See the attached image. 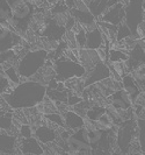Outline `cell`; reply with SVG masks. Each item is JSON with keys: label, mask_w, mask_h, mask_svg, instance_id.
<instances>
[{"label": "cell", "mask_w": 145, "mask_h": 155, "mask_svg": "<svg viewBox=\"0 0 145 155\" xmlns=\"http://www.w3.org/2000/svg\"><path fill=\"white\" fill-rule=\"evenodd\" d=\"M43 118L50 125H56L58 128H66L65 127V123L64 119L59 112H54V113H48V114H43Z\"/></svg>", "instance_id": "cell-28"}, {"label": "cell", "mask_w": 145, "mask_h": 155, "mask_svg": "<svg viewBox=\"0 0 145 155\" xmlns=\"http://www.w3.org/2000/svg\"><path fill=\"white\" fill-rule=\"evenodd\" d=\"M128 1H129V0H122V1H121V2H124V5H125V4H127V2H128Z\"/></svg>", "instance_id": "cell-40"}, {"label": "cell", "mask_w": 145, "mask_h": 155, "mask_svg": "<svg viewBox=\"0 0 145 155\" xmlns=\"http://www.w3.org/2000/svg\"><path fill=\"white\" fill-rule=\"evenodd\" d=\"M12 86L13 85L11 84V82L8 81V78L5 76L4 69H2L1 65H0V96L9 92V91L12 90Z\"/></svg>", "instance_id": "cell-31"}, {"label": "cell", "mask_w": 145, "mask_h": 155, "mask_svg": "<svg viewBox=\"0 0 145 155\" xmlns=\"http://www.w3.org/2000/svg\"><path fill=\"white\" fill-rule=\"evenodd\" d=\"M145 64V39H138L132 48L128 50V60L125 67L128 72Z\"/></svg>", "instance_id": "cell-7"}, {"label": "cell", "mask_w": 145, "mask_h": 155, "mask_svg": "<svg viewBox=\"0 0 145 155\" xmlns=\"http://www.w3.org/2000/svg\"><path fill=\"white\" fill-rule=\"evenodd\" d=\"M118 130L115 135V143L118 148V152L123 154H129L132 143L137 138V119L131 117L127 120H123L118 125Z\"/></svg>", "instance_id": "cell-4"}, {"label": "cell", "mask_w": 145, "mask_h": 155, "mask_svg": "<svg viewBox=\"0 0 145 155\" xmlns=\"http://www.w3.org/2000/svg\"><path fill=\"white\" fill-rule=\"evenodd\" d=\"M137 139L139 149L145 153V118L137 119Z\"/></svg>", "instance_id": "cell-29"}, {"label": "cell", "mask_w": 145, "mask_h": 155, "mask_svg": "<svg viewBox=\"0 0 145 155\" xmlns=\"http://www.w3.org/2000/svg\"><path fill=\"white\" fill-rule=\"evenodd\" d=\"M4 72H5V76L8 78V81L11 82L12 85H17L21 83V77L17 72V69H16V65H11V67H7L4 69Z\"/></svg>", "instance_id": "cell-27"}, {"label": "cell", "mask_w": 145, "mask_h": 155, "mask_svg": "<svg viewBox=\"0 0 145 155\" xmlns=\"http://www.w3.org/2000/svg\"><path fill=\"white\" fill-rule=\"evenodd\" d=\"M121 84H122V89L125 91V92L129 94V97L131 98V101H135L138 97L142 94V89L139 87V85L137 84V82L134 79V77L131 76V74L128 72V74H124L121 78Z\"/></svg>", "instance_id": "cell-16"}, {"label": "cell", "mask_w": 145, "mask_h": 155, "mask_svg": "<svg viewBox=\"0 0 145 155\" xmlns=\"http://www.w3.org/2000/svg\"><path fill=\"white\" fill-rule=\"evenodd\" d=\"M46 1H48V4H49V5H50V7H51V6H52V5H55V4H56L58 0H46Z\"/></svg>", "instance_id": "cell-36"}, {"label": "cell", "mask_w": 145, "mask_h": 155, "mask_svg": "<svg viewBox=\"0 0 145 155\" xmlns=\"http://www.w3.org/2000/svg\"><path fill=\"white\" fill-rule=\"evenodd\" d=\"M144 110H145V91H144Z\"/></svg>", "instance_id": "cell-41"}, {"label": "cell", "mask_w": 145, "mask_h": 155, "mask_svg": "<svg viewBox=\"0 0 145 155\" xmlns=\"http://www.w3.org/2000/svg\"><path fill=\"white\" fill-rule=\"evenodd\" d=\"M94 124L101 131H109V130H113V127H114V119L108 112H106L100 117L99 120L95 121Z\"/></svg>", "instance_id": "cell-24"}, {"label": "cell", "mask_w": 145, "mask_h": 155, "mask_svg": "<svg viewBox=\"0 0 145 155\" xmlns=\"http://www.w3.org/2000/svg\"><path fill=\"white\" fill-rule=\"evenodd\" d=\"M102 60L100 58L96 50H92L87 48H78V62L80 63L86 71L91 70Z\"/></svg>", "instance_id": "cell-15"}, {"label": "cell", "mask_w": 145, "mask_h": 155, "mask_svg": "<svg viewBox=\"0 0 145 155\" xmlns=\"http://www.w3.org/2000/svg\"><path fill=\"white\" fill-rule=\"evenodd\" d=\"M0 109H1V106H0Z\"/></svg>", "instance_id": "cell-42"}, {"label": "cell", "mask_w": 145, "mask_h": 155, "mask_svg": "<svg viewBox=\"0 0 145 155\" xmlns=\"http://www.w3.org/2000/svg\"><path fill=\"white\" fill-rule=\"evenodd\" d=\"M124 16H125V5L118 1L114 6L108 8L98 20L114 25V26H118L120 23L124 21Z\"/></svg>", "instance_id": "cell-10"}, {"label": "cell", "mask_w": 145, "mask_h": 155, "mask_svg": "<svg viewBox=\"0 0 145 155\" xmlns=\"http://www.w3.org/2000/svg\"><path fill=\"white\" fill-rule=\"evenodd\" d=\"M63 41L66 43V46L69 49H76L78 48L76 42V34L73 31H65V35L63 38Z\"/></svg>", "instance_id": "cell-32"}, {"label": "cell", "mask_w": 145, "mask_h": 155, "mask_svg": "<svg viewBox=\"0 0 145 155\" xmlns=\"http://www.w3.org/2000/svg\"><path fill=\"white\" fill-rule=\"evenodd\" d=\"M46 96V86L35 81L27 79L12 87L9 92L2 94V99L13 111L36 107Z\"/></svg>", "instance_id": "cell-1"}, {"label": "cell", "mask_w": 145, "mask_h": 155, "mask_svg": "<svg viewBox=\"0 0 145 155\" xmlns=\"http://www.w3.org/2000/svg\"><path fill=\"white\" fill-rule=\"evenodd\" d=\"M109 77H112L110 69H109L107 63L101 61L95 67H93L91 70L86 71L85 76L81 79H83L84 87L86 89V87H90L94 84H98L100 82H102L103 79H107Z\"/></svg>", "instance_id": "cell-6"}, {"label": "cell", "mask_w": 145, "mask_h": 155, "mask_svg": "<svg viewBox=\"0 0 145 155\" xmlns=\"http://www.w3.org/2000/svg\"><path fill=\"white\" fill-rule=\"evenodd\" d=\"M76 22H77L76 20H74V19H73L72 16L70 15V18L68 19L66 23H65V26H64V27H65V29H66V31H72V28L74 27Z\"/></svg>", "instance_id": "cell-35"}, {"label": "cell", "mask_w": 145, "mask_h": 155, "mask_svg": "<svg viewBox=\"0 0 145 155\" xmlns=\"http://www.w3.org/2000/svg\"><path fill=\"white\" fill-rule=\"evenodd\" d=\"M128 38H132L131 36V31H130L129 27L127 26V23L124 22H121L118 26H117V31H116V42H118V43H121L123 42L125 39H128Z\"/></svg>", "instance_id": "cell-30"}, {"label": "cell", "mask_w": 145, "mask_h": 155, "mask_svg": "<svg viewBox=\"0 0 145 155\" xmlns=\"http://www.w3.org/2000/svg\"><path fill=\"white\" fill-rule=\"evenodd\" d=\"M22 45V36L7 26H0V51L12 50Z\"/></svg>", "instance_id": "cell-9"}, {"label": "cell", "mask_w": 145, "mask_h": 155, "mask_svg": "<svg viewBox=\"0 0 145 155\" xmlns=\"http://www.w3.org/2000/svg\"><path fill=\"white\" fill-rule=\"evenodd\" d=\"M11 18H12V9L9 4L6 0H0V26H7L8 20Z\"/></svg>", "instance_id": "cell-26"}, {"label": "cell", "mask_w": 145, "mask_h": 155, "mask_svg": "<svg viewBox=\"0 0 145 155\" xmlns=\"http://www.w3.org/2000/svg\"><path fill=\"white\" fill-rule=\"evenodd\" d=\"M17 145L19 142H17L16 135H11L4 131H0V153L1 154H14Z\"/></svg>", "instance_id": "cell-18"}, {"label": "cell", "mask_w": 145, "mask_h": 155, "mask_svg": "<svg viewBox=\"0 0 145 155\" xmlns=\"http://www.w3.org/2000/svg\"><path fill=\"white\" fill-rule=\"evenodd\" d=\"M14 114L11 111H4V113L0 114V131L8 132L13 127Z\"/></svg>", "instance_id": "cell-25"}, {"label": "cell", "mask_w": 145, "mask_h": 155, "mask_svg": "<svg viewBox=\"0 0 145 155\" xmlns=\"http://www.w3.org/2000/svg\"><path fill=\"white\" fill-rule=\"evenodd\" d=\"M105 43V36L102 31H100L99 26L98 28L93 29L91 31H86V46L85 48L92 49V50H98L99 48L103 46Z\"/></svg>", "instance_id": "cell-19"}, {"label": "cell", "mask_w": 145, "mask_h": 155, "mask_svg": "<svg viewBox=\"0 0 145 155\" xmlns=\"http://www.w3.org/2000/svg\"><path fill=\"white\" fill-rule=\"evenodd\" d=\"M55 79L57 82H66L72 78H83L86 74V70L79 62L66 58L64 55L54 61Z\"/></svg>", "instance_id": "cell-3"}, {"label": "cell", "mask_w": 145, "mask_h": 155, "mask_svg": "<svg viewBox=\"0 0 145 155\" xmlns=\"http://www.w3.org/2000/svg\"><path fill=\"white\" fill-rule=\"evenodd\" d=\"M127 60H128V50H124V48H112V49H109L107 62L125 63Z\"/></svg>", "instance_id": "cell-22"}, {"label": "cell", "mask_w": 145, "mask_h": 155, "mask_svg": "<svg viewBox=\"0 0 145 155\" xmlns=\"http://www.w3.org/2000/svg\"><path fill=\"white\" fill-rule=\"evenodd\" d=\"M143 9H144V13H145V0L143 1Z\"/></svg>", "instance_id": "cell-39"}, {"label": "cell", "mask_w": 145, "mask_h": 155, "mask_svg": "<svg viewBox=\"0 0 145 155\" xmlns=\"http://www.w3.org/2000/svg\"><path fill=\"white\" fill-rule=\"evenodd\" d=\"M57 155H72V154H70L68 152H61V153H58Z\"/></svg>", "instance_id": "cell-37"}, {"label": "cell", "mask_w": 145, "mask_h": 155, "mask_svg": "<svg viewBox=\"0 0 145 155\" xmlns=\"http://www.w3.org/2000/svg\"><path fill=\"white\" fill-rule=\"evenodd\" d=\"M110 98V105L115 111L121 112V111H128L134 106V101H131L129 94L125 92L123 89H120L114 93L109 96Z\"/></svg>", "instance_id": "cell-12"}, {"label": "cell", "mask_w": 145, "mask_h": 155, "mask_svg": "<svg viewBox=\"0 0 145 155\" xmlns=\"http://www.w3.org/2000/svg\"><path fill=\"white\" fill-rule=\"evenodd\" d=\"M36 139L42 143V145H51L57 141L58 139V130H56L51 125L46 121V125H39L35 127L34 134Z\"/></svg>", "instance_id": "cell-11"}, {"label": "cell", "mask_w": 145, "mask_h": 155, "mask_svg": "<svg viewBox=\"0 0 145 155\" xmlns=\"http://www.w3.org/2000/svg\"><path fill=\"white\" fill-rule=\"evenodd\" d=\"M19 149L22 155H44L46 153L43 145L34 135L30 138L21 139L19 142Z\"/></svg>", "instance_id": "cell-13"}, {"label": "cell", "mask_w": 145, "mask_h": 155, "mask_svg": "<svg viewBox=\"0 0 145 155\" xmlns=\"http://www.w3.org/2000/svg\"><path fill=\"white\" fill-rule=\"evenodd\" d=\"M65 31H66L65 27L57 25V23L51 19V16H50L46 21V23L37 31V34L41 38L48 40V41H56V42H59V41H61L63 38H64Z\"/></svg>", "instance_id": "cell-8"}, {"label": "cell", "mask_w": 145, "mask_h": 155, "mask_svg": "<svg viewBox=\"0 0 145 155\" xmlns=\"http://www.w3.org/2000/svg\"><path fill=\"white\" fill-rule=\"evenodd\" d=\"M48 58H49V51L43 48L29 50L21 58H19L16 69L21 77V82L30 79L33 76H35L43 68Z\"/></svg>", "instance_id": "cell-2"}, {"label": "cell", "mask_w": 145, "mask_h": 155, "mask_svg": "<svg viewBox=\"0 0 145 155\" xmlns=\"http://www.w3.org/2000/svg\"><path fill=\"white\" fill-rule=\"evenodd\" d=\"M83 99H84V98L81 97V94H78V93H76V92L72 93L71 91H70L66 104H68V106H69V107L70 106H71V107H73V106H76L77 104H79Z\"/></svg>", "instance_id": "cell-34"}, {"label": "cell", "mask_w": 145, "mask_h": 155, "mask_svg": "<svg viewBox=\"0 0 145 155\" xmlns=\"http://www.w3.org/2000/svg\"><path fill=\"white\" fill-rule=\"evenodd\" d=\"M61 116H63L64 123H65V127H66L68 130H71V131L76 132L78 130L85 127V124H86L85 118L81 116H79L78 113H76V112L72 111V110H68V111L64 112Z\"/></svg>", "instance_id": "cell-17"}, {"label": "cell", "mask_w": 145, "mask_h": 155, "mask_svg": "<svg viewBox=\"0 0 145 155\" xmlns=\"http://www.w3.org/2000/svg\"><path fill=\"white\" fill-rule=\"evenodd\" d=\"M65 146V150L72 155H90L91 154V146L86 143L83 140L78 139L74 135H71L65 142H63Z\"/></svg>", "instance_id": "cell-14"}, {"label": "cell", "mask_w": 145, "mask_h": 155, "mask_svg": "<svg viewBox=\"0 0 145 155\" xmlns=\"http://www.w3.org/2000/svg\"><path fill=\"white\" fill-rule=\"evenodd\" d=\"M69 93L70 90H68L64 85V83H61V82H58L56 89H48L46 87V97L55 103H65L66 104Z\"/></svg>", "instance_id": "cell-20"}, {"label": "cell", "mask_w": 145, "mask_h": 155, "mask_svg": "<svg viewBox=\"0 0 145 155\" xmlns=\"http://www.w3.org/2000/svg\"><path fill=\"white\" fill-rule=\"evenodd\" d=\"M144 0H129L125 4V16L124 22L129 27L131 36L138 40L137 28L144 21V9H143Z\"/></svg>", "instance_id": "cell-5"}, {"label": "cell", "mask_w": 145, "mask_h": 155, "mask_svg": "<svg viewBox=\"0 0 145 155\" xmlns=\"http://www.w3.org/2000/svg\"><path fill=\"white\" fill-rule=\"evenodd\" d=\"M20 137L24 139V138H30L33 137V134H34V130H33V127H31L30 125L28 124H21L20 125Z\"/></svg>", "instance_id": "cell-33"}, {"label": "cell", "mask_w": 145, "mask_h": 155, "mask_svg": "<svg viewBox=\"0 0 145 155\" xmlns=\"http://www.w3.org/2000/svg\"><path fill=\"white\" fill-rule=\"evenodd\" d=\"M110 155H125V154H123V153H121V152H118V153H115L114 152V153H112Z\"/></svg>", "instance_id": "cell-38"}, {"label": "cell", "mask_w": 145, "mask_h": 155, "mask_svg": "<svg viewBox=\"0 0 145 155\" xmlns=\"http://www.w3.org/2000/svg\"><path fill=\"white\" fill-rule=\"evenodd\" d=\"M107 112V107L105 106H101V105H92L90 109L86 110V113H85V117L88 119V121H92V123H95L99 120V118L103 113Z\"/></svg>", "instance_id": "cell-23"}, {"label": "cell", "mask_w": 145, "mask_h": 155, "mask_svg": "<svg viewBox=\"0 0 145 155\" xmlns=\"http://www.w3.org/2000/svg\"><path fill=\"white\" fill-rule=\"evenodd\" d=\"M108 0H91L88 4V9L95 19H99L107 11Z\"/></svg>", "instance_id": "cell-21"}]
</instances>
